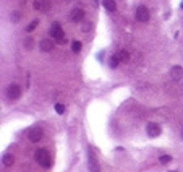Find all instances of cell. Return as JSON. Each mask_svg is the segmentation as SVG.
<instances>
[{"label": "cell", "mask_w": 183, "mask_h": 172, "mask_svg": "<svg viewBox=\"0 0 183 172\" xmlns=\"http://www.w3.org/2000/svg\"><path fill=\"white\" fill-rule=\"evenodd\" d=\"M18 20H21V13H19V11H15L13 13V21H18Z\"/></svg>", "instance_id": "cell-22"}, {"label": "cell", "mask_w": 183, "mask_h": 172, "mask_svg": "<svg viewBox=\"0 0 183 172\" xmlns=\"http://www.w3.org/2000/svg\"><path fill=\"white\" fill-rule=\"evenodd\" d=\"M134 17H136L138 21H141V23H146V21H149V18H151V15H149V10L146 8L144 5H140L136 8V11H134Z\"/></svg>", "instance_id": "cell-3"}, {"label": "cell", "mask_w": 183, "mask_h": 172, "mask_svg": "<svg viewBox=\"0 0 183 172\" xmlns=\"http://www.w3.org/2000/svg\"><path fill=\"white\" fill-rule=\"evenodd\" d=\"M50 36L57 41L58 44H65L66 42V38H65V33H63V29L60 28L58 23H52V28H50Z\"/></svg>", "instance_id": "cell-2"}, {"label": "cell", "mask_w": 183, "mask_h": 172, "mask_svg": "<svg viewBox=\"0 0 183 172\" xmlns=\"http://www.w3.org/2000/svg\"><path fill=\"white\" fill-rule=\"evenodd\" d=\"M83 18H84V10H83V8L71 10V13H70V20H71V21H81Z\"/></svg>", "instance_id": "cell-10"}, {"label": "cell", "mask_w": 183, "mask_h": 172, "mask_svg": "<svg viewBox=\"0 0 183 172\" xmlns=\"http://www.w3.org/2000/svg\"><path fill=\"white\" fill-rule=\"evenodd\" d=\"M19 96H21V88L19 85H15V83H11L7 88V98L11 99V101H15V99H18Z\"/></svg>", "instance_id": "cell-4"}, {"label": "cell", "mask_w": 183, "mask_h": 172, "mask_svg": "<svg viewBox=\"0 0 183 172\" xmlns=\"http://www.w3.org/2000/svg\"><path fill=\"white\" fill-rule=\"evenodd\" d=\"M33 7L37 11H44V13H46V11H49V8H50V2L49 0H34Z\"/></svg>", "instance_id": "cell-8"}, {"label": "cell", "mask_w": 183, "mask_h": 172, "mask_svg": "<svg viewBox=\"0 0 183 172\" xmlns=\"http://www.w3.org/2000/svg\"><path fill=\"white\" fill-rule=\"evenodd\" d=\"M104 7H105L107 11H115V8H117L114 0H104Z\"/></svg>", "instance_id": "cell-12"}, {"label": "cell", "mask_w": 183, "mask_h": 172, "mask_svg": "<svg viewBox=\"0 0 183 172\" xmlns=\"http://www.w3.org/2000/svg\"><path fill=\"white\" fill-rule=\"evenodd\" d=\"M182 138H183V130H182Z\"/></svg>", "instance_id": "cell-23"}, {"label": "cell", "mask_w": 183, "mask_h": 172, "mask_svg": "<svg viewBox=\"0 0 183 172\" xmlns=\"http://www.w3.org/2000/svg\"><path fill=\"white\" fill-rule=\"evenodd\" d=\"M13 161H15V159H13V156H11V154H5V156H3V164H5L7 167H10L11 164H13Z\"/></svg>", "instance_id": "cell-13"}, {"label": "cell", "mask_w": 183, "mask_h": 172, "mask_svg": "<svg viewBox=\"0 0 183 172\" xmlns=\"http://www.w3.org/2000/svg\"><path fill=\"white\" fill-rule=\"evenodd\" d=\"M118 59H117V55H114V57H110V60H109V67L110 68H117V65H118Z\"/></svg>", "instance_id": "cell-15"}, {"label": "cell", "mask_w": 183, "mask_h": 172, "mask_svg": "<svg viewBox=\"0 0 183 172\" xmlns=\"http://www.w3.org/2000/svg\"><path fill=\"white\" fill-rule=\"evenodd\" d=\"M87 161H89V170L91 172H101V167H99V162L96 159V154H94L93 148H89V158H87Z\"/></svg>", "instance_id": "cell-6"}, {"label": "cell", "mask_w": 183, "mask_h": 172, "mask_svg": "<svg viewBox=\"0 0 183 172\" xmlns=\"http://www.w3.org/2000/svg\"><path fill=\"white\" fill-rule=\"evenodd\" d=\"M44 137V131L41 127H33V128L29 130V133H28V138H29V141H33V143H37V141H41Z\"/></svg>", "instance_id": "cell-5"}, {"label": "cell", "mask_w": 183, "mask_h": 172, "mask_svg": "<svg viewBox=\"0 0 183 172\" xmlns=\"http://www.w3.org/2000/svg\"><path fill=\"white\" fill-rule=\"evenodd\" d=\"M161 127L157 125L156 122H149L148 123V127H146V133L149 135L151 138H156V137H159V135H161Z\"/></svg>", "instance_id": "cell-7"}, {"label": "cell", "mask_w": 183, "mask_h": 172, "mask_svg": "<svg viewBox=\"0 0 183 172\" xmlns=\"http://www.w3.org/2000/svg\"><path fill=\"white\" fill-rule=\"evenodd\" d=\"M33 46H34L33 38H26V39H25V49H26V50H31V49H33Z\"/></svg>", "instance_id": "cell-14"}, {"label": "cell", "mask_w": 183, "mask_h": 172, "mask_svg": "<svg viewBox=\"0 0 183 172\" xmlns=\"http://www.w3.org/2000/svg\"><path fill=\"white\" fill-rule=\"evenodd\" d=\"M55 112H58V114H63V112H65V107H63L62 104H55Z\"/></svg>", "instance_id": "cell-20"}, {"label": "cell", "mask_w": 183, "mask_h": 172, "mask_svg": "<svg viewBox=\"0 0 183 172\" xmlns=\"http://www.w3.org/2000/svg\"><path fill=\"white\" fill-rule=\"evenodd\" d=\"M39 46H41V50H42V52H50V50L54 49V42L50 41V39H47V38L42 39Z\"/></svg>", "instance_id": "cell-11"}, {"label": "cell", "mask_w": 183, "mask_h": 172, "mask_svg": "<svg viewBox=\"0 0 183 172\" xmlns=\"http://www.w3.org/2000/svg\"><path fill=\"white\" fill-rule=\"evenodd\" d=\"M117 59H118V60H126V59H128V52H126V50H118Z\"/></svg>", "instance_id": "cell-16"}, {"label": "cell", "mask_w": 183, "mask_h": 172, "mask_svg": "<svg viewBox=\"0 0 183 172\" xmlns=\"http://www.w3.org/2000/svg\"><path fill=\"white\" fill-rule=\"evenodd\" d=\"M170 77H172V80H175V81H180L183 78V68L180 65L172 67V68H170Z\"/></svg>", "instance_id": "cell-9"}, {"label": "cell", "mask_w": 183, "mask_h": 172, "mask_svg": "<svg viewBox=\"0 0 183 172\" xmlns=\"http://www.w3.org/2000/svg\"><path fill=\"white\" fill-rule=\"evenodd\" d=\"M170 161H172V158H170V156H167V154L165 156H161V162L162 164H169Z\"/></svg>", "instance_id": "cell-19"}, {"label": "cell", "mask_w": 183, "mask_h": 172, "mask_svg": "<svg viewBox=\"0 0 183 172\" xmlns=\"http://www.w3.org/2000/svg\"><path fill=\"white\" fill-rule=\"evenodd\" d=\"M34 158H36V161H37V164H41L42 167H49L50 166V154H49V151L44 149V148L36 151Z\"/></svg>", "instance_id": "cell-1"}, {"label": "cell", "mask_w": 183, "mask_h": 172, "mask_svg": "<svg viewBox=\"0 0 183 172\" xmlns=\"http://www.w3.org/2000/svg\"><path fill=\"white\" fill-rule=\"evenodd\" d=\"M36 26H37V20H34V21H31L29 25L26 26V31H28V33H31V31H33Z\"/></svg>", "instance_id": "cell-18"}, {"label": "cell", "mask_w": 183, "mask_h": 172, "mask_svg": "<svg viewBox=\"0 0 183 172\" xmlns=\"http://www.w3.org/2000/svg\"><path fill=\"white\" fill-rule=\"evenodd\" d=\"M89 29H91V23H84V25L81 26V31H83V33H87Z\"/></svg>", "instance_id": "cell-21"}, {"label": "cell", "mask_w": 183, "mask_h": 172, "mask_svg": "<svg viewBox=\"0 0 183 172\" xmlns=\"http://www.w3.org/2000/svg\"><path fill=\"white\" fill-rule=\"evenodd\" d=\"M182 8H183V3H182Z\"/></svg>", "instance_id": "cell-24"}, {"label": "cell", "mask_w": 183, "mask_h": 172, "mask_svg": "<svg viewBox=\"0 0 183 172\" xmlns=\"http://www.w3.org/2000/svg\"><path fill=\"white\" fill-rule=\"evenodd\" d=\"M71 49H73L75 54H78V52L81 50V42H79V41H75L73 44H71Z\"/></svg>", "instance_id": "cell-17"}]
</instances>
